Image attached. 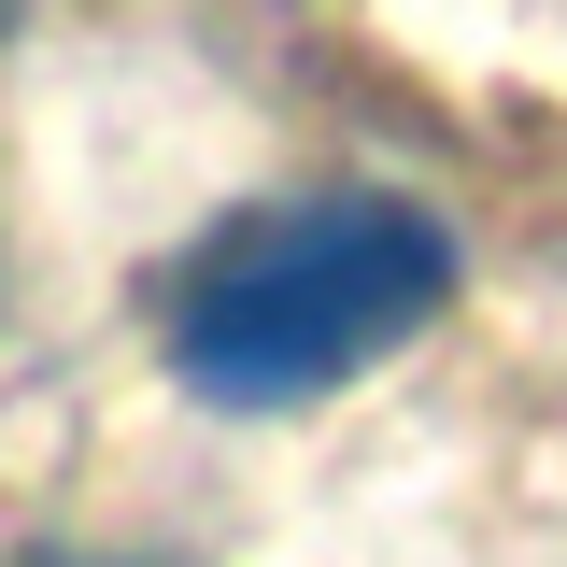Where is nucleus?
<instances>
[{"label":"nucleus","instance_id":"obj_1","mask_svg":"<svg viewBox=\"0 0 567 567\" xmlns=\"http://www.w3.org/2000/svg\"><path fill=\"white\" fill-rule=\"evenodd\" d=\"M440 298H454L440 213L383 199V185H312V199H270L185 256L171 369L213 412H298V398H327L354 369H383Z\"/></svg>","mask_w":567,"mask_h":567}]
</instances>
